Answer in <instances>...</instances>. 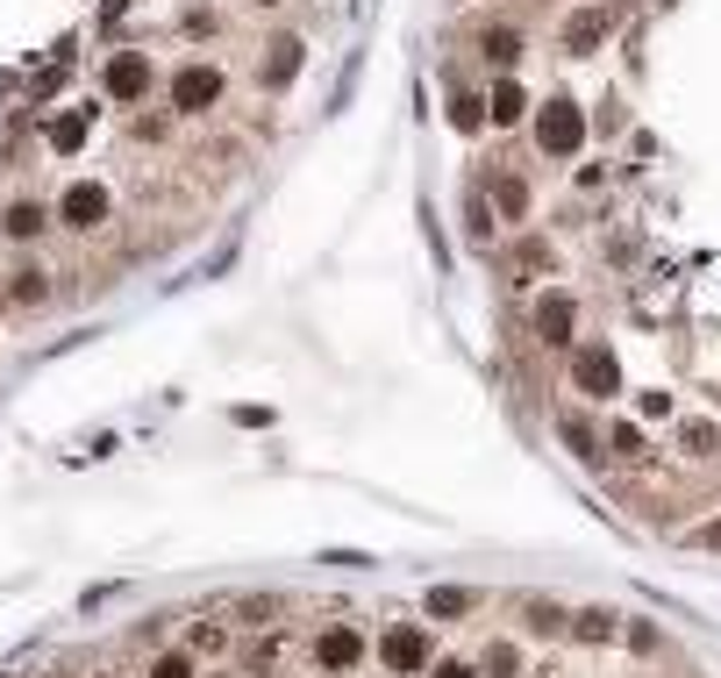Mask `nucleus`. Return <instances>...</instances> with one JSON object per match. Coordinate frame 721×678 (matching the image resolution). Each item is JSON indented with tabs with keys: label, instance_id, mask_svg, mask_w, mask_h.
<instances>
[{
	"label": "nucleus",
	"instance_id": "31",
	"mask_svg": "<svg viewBox=\"0 0 721 678\" xmlns=\"http://www.w3.org/2000/svg\"><path fill=\"white\" fill-rule=\"evenodd\" d=\"M693 542H700V550H721V522H707V528H700V536H693Z\"/></svg>",
	"mask_w": 721,
	"mask_h": 678
},
{
	"label": "nucleus",
	"instance_id": "14",
	"mask_svg": "<svg viewBox=\"0 0 721 678\" xmlns=\"http://www.w3.org/2000/svg\"><path fill=\"white\" fill-rule=\"evenodd\" d=\"M557 436L571 443V458L601 464V436H593V422H585V414H557Z\"/></svg>",
	"mask_w": 721,
	"mask_h": 678
},
{
	"label": "nucleus",
	"instance_id": "19",
	"mask_svg": "<svg viewBox=\"0 0 721 678\" xmlns=\"http://www.w3.org/2000/svg\"><path fill=\"white\" fill-rule=\"evenodd\" d=\"M479 607V593H464V586H443V593H429V614L436 622H458V614Z\"/></svg>",
	"mask_w": 721,
	"mask_h": 678
},
{
	"label": "nucleus",
	"instance_id": "9",
	"mask_svg": "<svg viewBox=\"0 0 721 678\" xmlns=\"http://www.w3.org/2000/svg\"><path fill=\"white\" fill-rule=\"evenodd\" d=\"M358 657H364L358 628H322V636H314V664H322V671H350Z\"/></svg>",
	"mask_w": 721,
	"mask_h": 678
},
{
	"label": "nucleus",
	"instance_id": "27",
	"mask_svg": "<svg viewBox=\"0 0 721 678\" xmlns=\"http://www.w3.org/2000/svg\"><path fill=\"white\" fill-rule=\"evenodd\" d=\"M151 678H193V650H165V657L151 664Z\"/></svg>",
	"mask_w": 721,
	"mask_h": 678
},
{
	"label": "nucleus",
	"instance_id": "3",
	"mask_svg": "<svg viewBox=\"0 0 721 678\" xmlns=\"http://www.w3.org/2000/svg\"><path fill=\"white\" fill-rule=\"evenodd\" d=\"M215 101H222V65L193 57V65L172 72V107H179V115H207Z\"/></svg>",
	"mask_w": 721,
	"mask_h": 678
},
{
	"label": "nucleus",
	"instance_id": "5",
	"mask_svg": "<svg viewBox=\"0 0 721 678\" xmlns=\"http://www.w3.org/2000/svg\"><path fill=\"white\" fill-rule=\"evenodd\" d=\"M57 221H65L72 236H93V229L107 221V187H93V179L65 187V201H57Z\"/></svg>",
	"mask_w": 721,
	"mask_h": 678
},
{
	"label": "nucleus",
	"instance_id": "4",
	"mask_svg": "<svg viewBox=\"0 0 721 678\" xmlns=\"http://www.w3.org/2000/svg\"><path fill=\"white\" fill-rule=\"evenodd\" d=\"M378 664H386V671H400V678L429 671V664H436L429 628H386V636H378Z\"/></svg>",
	"mask_w": 721,
	"mask_h": 678
},
{
	"label": "nucleus",
	"instance_id": "6",
	"mask_svg": "<svg viewBox=\"0 0 721 678\" xmlns=\"http://www.w3.org/2000/svg\"><path fill=\"white\" fill-rule=\"evenodd\" d=\"M151 57L143 51H121V57H107V72H101V86H107V101H143L151 93Z\"/></svg>",
	"mask_w": 721,
	"mask_h": 678
},
{
	"label": "nucleus",
	"instance_id": "11",
	"mask_svg": "<svg viewBox=\"0 0 721 678\" xmlns=\"http://www.w3.org/2000/svg\"><path fill=\"white\" fill-rule=\"evenodd\" d=\"M571 322H579V307H571L565 293H543V300H536V336L543 343H571Z\"/></svg>",
	"mask_w": 721,
	"mask_h": 678
},
{
	"label": "nucleus",
	"instance_id": "28",
	"mask_svg": "<svg viewBox=\"0 0 721 678\" xmlns=\"http://www.w3.org/2000/svg\"><path fill=\"white\" fill-rule=\"evenodd\" d=\"M515 265H522V271H543V265H550V243H543V236H522V243H515Z\"/></svg>",
	"mask_w": 721,
	"mask_h": 678
},
{
	"label": "nucleus",
	"instance_id": "29",
	"mask_svg": "<svg viewBox=\"0 0 721 678\" xmlns=\"http://www.w3.org/2000/svg\"><path fill=\"white\" fill-rule=\"evenodd\" d=\"M464 229H472V236H479V243H493V215H486V201H479V193L464 201Z\"/></svg>",
	"mask_w": 721,
	"mask_h": 678
},
{
	"label": "nucleus",
	"instance_id": "8",
	"mask_svg": "<svg viewBox=\"0 0 721 678\" xmlns=\"http://www.w3.org/2000/svg\"><path fill=\"white\" fill-rule=\"evenodd\" d=\"M300 57H308L300 36H272L265 57H258V86H293V79H300Z\"/></svg>",
	"mask_w": 721,
	"mask_h": 678
},
{
	"label": "nucleus",
	"instance_id": "1",
	"mask_svg": "<svg viewBox=\"0 0 721 678\" xmlns=\"http://www.w3.org/2000/svg\"><path fill=\"white\" fill-rule=\"evenodd\" d=\"M579 143H585V115L565 101V93L536 107V151H543V157H571Z\"/></svg>",
	"mask_w": 721,
	"mask_h": 678
},
{
	"label": "nucleus",
	"instance_id": "12",
	"mask_svg": "<svg viewBox=\"0 0 721 678\" xmlns=\"http://www.w3.org/2000/svg\"><path fill=\"white\" fill-rule=\"evenodd\" d=\"M8 300H15V307H43V300H51V271H43V265H22L15 279H8Z\"/></svg>",
	"mask_w": 721,
	"mask_h": 678
},
{
	"label": "nucleus",
	"instance_id": "30",
	"mask_svg": "<svg viewBox=\"0 0 721 678\" xmlns=\"http://www.w3.org/2000/svg\"><path fill=\"white\" fill-rule=\"evenodd\" d=\"M429 678H479L472 664H458V657H443V664H429Z\"/></svg>",
	"mask_w": 721,
	"mask_h": 678
},
{
	"label": "nucleus",
	"instance_id": "15",
	"mask_svg": "<svg viewBox=\"0 0 721 678\" xmlns=\"http://www.w3.org/2000/svg\"><path fill=\"white\" fill-rule=\"evenodd\" d=\"M565 628H571V636H579V643H615V628H621V622H615V614H607V607H585V614H571Z\"/></svg>",
	"mask_w": 721,
	"mask_h": 678
},
{
	"label": "nucleus",
	"instance_id": "17",
	"mask_svg": "<svg viewBox=\"0 0 721 678\" xmlns=\"http://www.w3.org/2000/svg\"><path fill=\"white\" fill-rule=\"evenodd\" d=\"M450 129H458V136L486 129V101H479V93H458V101H450Z\"/></svg>",
	"mask_w": 721,
	"mask_h": 678
},
{
	"label": "nucleus",
	"instance_id": "21",
	"mask_svg": "<svg viewBox=\"0 0 721 678\" xmlns=\"http://www.w3.org/2000/svg\"><path fill=\"white\" fill-rule=\"evenodd\" d=\"M87 129H93L87 115H57V121H51V151H65V157H72L79 143H87Z\"/></svg>",
	"mask_w": 721,
	"mask_h": 678
},
{
	"label": "nucleus",
	"instance_id": "16",
	"mask_svg": "<svg viewBox=\"0 0 721 678\" xmlns=\"http://www.w3.org/2000/svg\"><path fill=\"white\" fill-rule=\"evenodd\" d=\"M493 207H500L507 221H522V215H529V187H522L515 171H500V179H493Z\"/></svg>",
	"mask_w": 721,
	"mask_h": 678
},
{
	"label": "nucleus",
	"instance_id": "7",
	"mask_svg": "<svg viewBox=\"0 0 721 678\" xmlns=\"http://www.w3.org/2000/svg\"><path fill=\"white\" fill-rule=\"evenodd\" d=\"M607 29H615V8H607V0H593V8H579V15L565 22V51L571 57H593L607 43Z\"/></svg>",
	"mask_w": 721,
	"mask_h": 678
},
{
	"label": "nucleus",
	"instance_id": "32",
	"mask_svg": "<svg viewBox=\"0 0 721 678\" xmlns=\"http://www.w3.org/2000/svg\"><path fill=\"white\" fill-rule=\"evenodd\" d=\"M258 8H279V0H258Z\"/></svg>",
	"mask_w": 721,
	"mask_h": 678
},
{
	"label": "nucleus",
	"instance_id": "25",
	"mask_svg": "<svg viewBox=\"0 0 721 678\" xmlns=\"http://www.w3.org/2000/svg\"><path fill=\"white\" fill-rule=\"evenodd\" d=\"M621 628H629L635 657H657V650H665V628H657V622H621Z\"/></svg>",
	"mask_w": 721,
	"mask_h": 678
},
{
	"label": "nucleus",
	"instance_id": "24",
	"mask_svg": "<svg viewBox=\"0 0 721 678\" xmlns=\"http://www.w3.org/2000/svg\"><path fill=\"white\" fill-rule=\"evenodd\" d=\"M222 643H229V628H222V622H193V628H186V650H193V657H201V650L215 657Z\"/></svg>",
	"mask_w": 721,
	"mask_h": 678
},
{
	"label": "nucleus",
	"instance_id": "18",
	"mask_svg": "<svg viewBox=\"0 0 721 678\" xmlns=\"http://www.w3.org/2000/svg\"><path fill=\"white\" fill-rule=\"evenodd\" d=\"M679 443H686V458H714V450H721V422H686Z\"/></svg>",
	"mask_w": 721,
	"mask_h": 678
},
{
	"label": "nucleus",
	"instance_id": "10",
	"mask_svg": "<svg viewBox=\"0 0 721 678\" xmlns=\"http://www.w3.org/2000/svg\"><path fill=\"white\" fill-rule=\"evenodd\" d=\"M43 229H51V207L43 201H8V215H0V236L8 243H36Z\"/></svg>",
	"mask_w": 721,
	"mask_h": 678
},
{
	"label": "nucleus",
	"instance_id": "26",
	"mask_svg": "<svg viewBox=\"0 0 721 678\" xmlns=\"http://www.w3.org/2000/svg\"><path fill=\"white\" fill-rule=\"evenodd\" d=\"M607 443L621 450V464H643V428H635V422H615V428H607Z\"/></svg>",
	"mask_w": 721,
	"mask_h": 678
},
{
	"label": "nucleus",
	"instance_id": "2",
	"mask_svg": "<svg viewBox=\"0 0 721 678\" xmlns=\"http://www.w3.org/2000/svg\"><path fill=\"white\" fill-rule=\"evenodd\" d=\"M571 386H579L585 400H615V393H621L615 350H607V343H579V350H571Z\"/></svg>",
	"mask_w": 721,
	"mask_h": 678
},
{
	"label": "nucleus",
	"instance_id": "13",
	"mask_svg": "<svg viewBox=\"0 0 721 678\" xmlns=\"http://www.w3.org/2000/svg\"><path fill=\"white\" fill-rule=\"evenodd\" d=\"M522 107H529V93H522L515 79H500L493 93H486V121H493V129H507V121H522Z\"/></svg>",
	"mask_w": 721,
	"mask_h": 678
},
{
	"label": "nucleus",
	"instance_id": "20",
	"mask_svg": "<svg viewBox=\"0 0 721 678\" xmlns=\"http://www.w3.org/2000/svg\"><path fill=\"white\" fill-rule=\"evenodd\" d=\"M479 51H486V65H515V57H522V36H515V29H486Z\"/></svg>",
	"mask_w": 721,
	"mask_h": 678
},
{
	"label": "nucleus",
	"instance_id": "22",
	"mask_svg": "<svg viewBox=\"0 0 721 678\" xmlns=\"http://www.w3.org/2000/svg\"><path fill=\"white\" fill-rule=\"evenodd\" d=\"M522 614H529V628H536V636H565V622H571V614L557 607V600H529Z\"/></svg>",
	"mask_w": 721,
	"mask_h": 678
},
{
	"label": "nucleus",
	"instance_id": "23",
	"mask_svg": "<svg viewBox=\"0 0 721 678\" xmlns=\"http://www.w3.org/2000/svg\"><path fill=\"white\" fill-rule=\"evenodd\" d=\"M479 671H486V678H522V650H515V643H493Z\"/></svg>",
	"mask_w": 721,
	"mask_h": 678
}]
</instances>
